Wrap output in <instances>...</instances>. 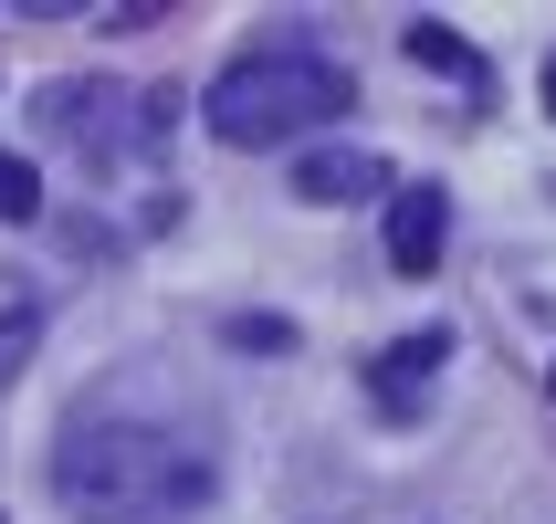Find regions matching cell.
Instances as JSON below:
<instances>
[{
  "label": "cell",
  "mask_w": 556,
  "mask_h": 524,
  "mask_svg": "<svg viewBox=\"0 0 556 524\" xmlns=\"http://www.w3.org/2000/svg\"><path fill=\"white\" fill-rule=\"evenodd\" d=\"M220 483V451H211V420H168V409H137V399H85L53 440V494L74 524H189Z\"/></svg>",
  "instance_id": "cell-1"
},
{
  "label": "cell",
  "mask_w": 556,
  "mask_h": 524,
  "mask_svg": "<svg viewBox=\"0 0 556 524\" xmlns=\"http://www.w3.org/2000/svg\"><path fill=\"white\" fill-rule=\"evenodd\" d=\"M346 105H357L346 63L305 53V42H252L242 63H220V74H211L200 126H211L220 148H274V137H315V126H337Z\"/></svg>",
  "instance_id": "cell-2"
},
{
  "label": "cell",
  "mask_w": 556,
  "mask_h": 524,
  "mask_svg": "<svg viewBox=\"0 0 556 524\" xmlns=\"http://www.w3.org/2000/svg\"><path fill=\"white\" fill-rule=\"evenodd\" d=\"M441 368H452V325H420V336L378 346V357H368V399H378V420H420Z\"/></svg>",
  "instance_id": "cell-3"
},
{
  "label": "cell",
  "mask_w": 556,
  "mask_h": 524,
  "mask_svg": "<svg viewBox=\"0 0 556 524\" xmlns=\"http://www.w3.org/2000/svg\"><path fill=\"white\" fill-rule=\"evenodd\" d=\"M441 252H452V200L441 189H389V273L431 283Z\"/></svg>",
  "instance_id": "cell-4"
},
{
  "label": "cell",
  "mask_w": 556,
  "mask_h": 524,
  "mask_svg": "<svg viewBox=\"0 0 556 524\" xmlns=\"http://www.w3.org/2000/svg\"><path fill=\"white\" fill-rule=\"evenodd\" d=\"M294 189H305V200H378L389 168H378L368 148H315L305 168H294Z\"/></svg>",
  "instance_id": "cell-5"
},
{
  "label": "cell",
  "mask_w": 556,
  "mask_h": 524,
  "mask_svg": "<svg viewBox=\"0 0 556 524\" xmlns=\"http://www.w3.org/2000/svg\"><path fill=\"white\" fill-rule=\"evenodd\" d=\"M409 63H431V74H452V85L483 94V63H472V42L452 22H409Z\"/></svg>",
  "instance_id": "cell-6"
},
{
  "label": "cell",
  "mask_w": 556,
  "mask_h": 524,
  "mask_svg": "<svg viewBox=\"0 0 556 524\" xmlns=\"http://www.w3.org/2000/svg\"><path fill=\"white\" fill-rule=\"evenodd\" d=\"M0 220H42V168L0 148Z\"/></svg>",
  "instance_id": "cell-7"
},
{
  "label": "cell",
  "mask_w": 556,
  "mask_h": 524,
  "mask_svg": "<svg viewBox=\"0 0 556 524\" xmlns=\"http://www.w3.org/2000/svg\"><path fill=\"white\" fill-rule=\"evenodd\" d=\"M31 346H42V305H11V315H0V378L22 368Z\"/></svg>",
  "instance_id": "cell-8"
},
{
  "label": "cell",
  "mask_w": 556,
  "mask_h": 524,
  "mask_svg": "<svg viewBox=\"0 0 556 524\" xmlns=\"http://www.w3.org/2000/svg\"><path fill=\"white\" fill-rule=\"evenodd\" d=\"M231 346H294V325H274V315H242V325H231Z\"/></svg>",
  "instance_id": "cell-9"
},
{
  "label": "cell",
  "mask_w": 556,
  "mask_h": 524,
  "mask_svg": "<svg viewBox=\"0 0 556 524\" xmlns=\"http://www.w3.org/2000/svg\"><path fill=\"white\" fill-rule=\"evenodd\" d=\"M546 116H556V53H546Z\"/></svg>",
  "instance_id": "cell-10"
},
{
  "label": "cell",
  "mask_w": 556,
  "mask_h": 524,
  "mask_svg": "<svg viewBox=\"0 0 556 524\" xmlns=\"http://www.w3.org/2000/svg\"><path fill=\"white\" fill-rule=\"evenodd\" d=\"M546 399H556V368H546Z\"/></svg>",
  "instance_id": "cell-11"
}]
</instances>
